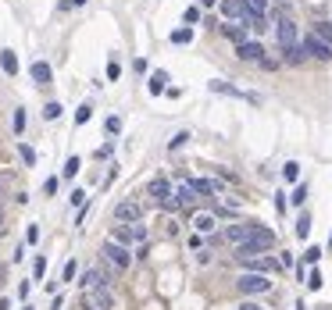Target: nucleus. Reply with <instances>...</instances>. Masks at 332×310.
<instances>
[{
  "label": "nucleus",
  "mask_w": 332,
  "mask_h": 310,
  "mask_svg": "<svg viewBox=\"0 0 332 310\" xmlns=\"http://www.w3.org/2000/svg\"><path fill=\"white\" fill-rule=\"evenodd\" d=\"M271 246H275V235L268 232L264 225H257V221H253L250 235L236 246V253H232V257H236V264H240V260H250V257H264Z\"/></svg>",
  "instance_id": "1"
},
{
  "label": "nucleus",
  "mask_w": 332,
  "mask_h": 310,
  "mask_svg": "<svg viewBox=\"0 0 332 310\" xmlns=\"http://www.w3.org/2000/svg\"><path fill=\"white\" fill-rule=\"evenodd\" d=\"M100 257L114 267V271H125L129 264H132V250H125V246H118L114 239H104L100 242Z\"/></svg>",
  "instance_id": "2"
},
{
  "label": "nucleus",
  "mask_w": 332,
  "mask_h": 310,
  "mask_svg": "<svg viewBox=\"0 0 332 310\" xmlns=\"http://www.w3.org/2000/svg\"><path fill=\"white\" fill-rule=\"evenodd\" d=\"M236 289L243 296H264V293H271V278L268 275H257V271H243L236 278Z\"/></svg>",
  "instance_id": "3"
},
{
  "label": "nucleus",
  "mask_w": 332,
  "mask_h": 310,
  "mask_svg": "<svg viewBox=\"0 0 332 310\" xmlns=\"http://www.w3.org/2000/svg\"><path fill=\"white\" fill-rule=\"evenodd\" d=\"M218 11H222V18H229V22L253 25V11L247 7V0H218Z\"/></svg>",
  "instance_id": "4"
},
{
  "label": "nucleus",
  "mask_w": 332,
  "mask_h": 310,
  "mask_svg": "<svg viewBox=\"0 0 332 310\" xmlns=\"http://www.w3.org/2000/svg\"><path fill=\"white\" fill-rule=\"evenodd\" d=\"M275 39H279V47L289 54V50L297 47V39H300V32H297V22H293V18H279V22H275Z\"/></svg>",
  "instance_id": "5"
},
{
  "label": "nucleus",
  "mask_w": 332,
  "mask_h": 310,
  "mask_svg": "<svg viewBox=\"0 0 332 310\" xmlns=\"http://www.w3.org/2000/svg\"><path fill=\"white\" fill-rule=\"evenodd\" d=\"M207 89H211V93H225V96H236V100H247V104H261V96H257V93L236 89V86H232V82H225V78H211V82H207Z\"/></svg>",
  "instance_id": "6"
},
{
  "label": "nucleus",
  "mask_w": 332,
  "mask_h": 310,
  "mask_svg": "<svg viewBox=\"0 0 332 310\" xmlns=\"http://www.w3.org/2000/svg\"><path fill=\"white\" fill-rule=\"evenodd\" d=\"M89 296H86V303L93 310H114V293H111V285H93V289H86Z\"/></svg>",
  "instance_id": "7"
},
{
  "label": "nucleus",
  "mask_w": 332,
  "mask_h": 310,
  "mask_svg": "<svg viewBox=\"0 0 332 310\" xmlns=\"http://www.w3.org/2000/svg\"><path fill=\"white\" fill-rule=\"evenodd\" d=\"M143 218V203L140 200H122L118 207H114V221L118 225H132V221H140Z\"/></svg>",
  "instance_id": "8"
},
{
  "label": "nucleus",
  "mask_w": 332,
  "mask_h": 310,
  "mask_svg": "<svg viewBox=\"0 0 332 310\" xmlns=\"http://www.w3.org/2000/svg\"><path fill=\"white\" fill-rule=\"evenodd\" d=\"M147 193L154 196V203H158V207H165V211L175 207V200H171V185H168L165 178H154V182L147 185Z\"/></svg>",
  "instance_id": "9"
},
{
  "label": "nucleus",
  "mask_w": 332,
  "mask_h": 310,
  "mask_svg": "<svg viewBox=\"0 0 332 310\" xmlns=\"http://www.w3.org/2000/svg\"><path fill=\"white\" fill-rule=\"evenodd\" d=\"M304 54H311V57H318V61H332V47L329 43H322V39H315V36H304V43H297Z\"/></svg>",
  "instance_id": "10"
},
{
  "label": "nucleus",
  "mask_w": 332,
  "mask_h": 310,
  "mask_svg": "<svg viewBox=\"0 0 332 310\" xmlns=\"http://www.w3.org/2000/svg\"><path fill=\"white\" fill-rule=\"evenodd\" d=\"M236 54H240V61H250V65H261L264 61V47L261 43H236Z\"/></svg>",
  "instance_id": "11"
},
{
  "label": "nucleus",
  "mask_w": 332,
  "mask_h": 310,
  "mask_svg": "<svg viewBox=\"0 0 332 310\" xmlns=\"http://www.w3.org/2000/svg\"><path fill=\"white\" fill-rule=\"evenodd\" d=\"M171 200H175L179 207H193V203H197L200 196H197V189H193L189 182H179V185L171 189Z\"/></svg>",
  "instance_id": "12"
},
{
  "label": "nucleus",
  "mask_w": 332,
  "mask_h": 310,
  "mask_svg": "<svg viewBox=\"0 0 332 310\" xmlns=\"http://www.w3.org/2000/svg\"><path fill=\"white\" fill-rule=\"evenodd\" d=\"M250 229H253V221H240V225H229V229L222 232V239H225V242H232V246H240V242H243V239L250 235Z\"/></svg>",
  "instance_id": "13"
},
{
  "label": "nucleus",
  "mask_w": 332,
  "mask_h": 310,
  "mask_svg": "<svg viewBox=\"0 0 332 310\" xmlns=\"http://www.w3.org/2000/svg\"><path fill=\"white\" fill-rule=\"evenodd\" d=\"M189 185L197 189V196H222V182L214 178H189Z\"/></svg>",
  "instance_id": "14"
},
{
  "label": "nucleus",
  "mask_w": 332,
  "mask_h": 310,
  "mask_svg": "<svg viewBox=\"0 0 332 310\" xmlns=\"http://www.w3.org/2000/svg\"><path fill=\"white\" fill-rule=\"evenodd\" d=\"M247 271H257V275H268V271H275L279 264L271 260V257H250V260H240Z\"/></svg>",
  "instance_id": "15"
},
{
  "label": "nucleus",
  "mask_w": 332,
  "mask_h": 310,
  "mask_svg": "<svg viewBox=\"0 0 332 310\" xmlns=\"http://www.w3.org/2000/svg\"><path fill=\"white\" fill-rule=\"evenodd\" d=\"M29 72H32V82H36V86H50V78H54V72H50L47 61H32Z\"/></svg>",
  "instance_id": "16"
},
{
  "label": "nucleus",
  "mask_w": 332,
  "mask_h": 310,
  "mask_svg": "<svg viewBox=\"0 0 332 310\" xmlns=\"http://www.w3.org/2000/svg\"><path fill=\"white\" fill-rule=\"evenodd\" d=\"M107 239H114V242H118V246H125V250H132V246H136V242H132V225H114Z\"/></svg>",
  "instance_id": "17"
},
{
  "label": "nucleus",
  "mask_w": 332,
  "mask_h": 310,
  "mask_svg": "<svg viewBox=\"0 0 332 310\" xmlns=\"http://www.w3.org/2000/svg\"><path fill=\"white\" fill-rule=\"evenodd\" d=\"M193 229H197V232H214V229H218V218L207 214V211H200V214H193Z\"/></svg>",
  "instance_id": "18"
},
{
  "label": "nucleus",
  "mask_w": 332,
  "mask_h": 310,
  "mask_svg": "<svg viewBox=\"0 0 332 310\" xmlns=\"http://www.w3.org/2000/svg\"><path fill=\"white\" fill-rule=\"evenodd\" d=\"M147 89H150L154 96H158V93H165V89H168V72H161V68H158V72H150V82H147Z\"/></svg>",
  "instance_id": "19"
},
{
  "label": "nucleus",
  "mask_w": 332,
  "mask_h": 310,
  "mask_svg": "<svg viewBox=\"0 0 332 310\" xmlns=\"http://www.w3.org/2000/svg\"><path fill=\"white\" fill-rule=\"evenodd\" d=\"M0 68H4L7 75H18V57H14V50H0Z\"/></svg>",
  "instance_id": "20"
},
{
  "label": "nucleus",
  "mask_w": 332,
  "mask_h": 310,
  "mask_svg": "<svg viewBox=\"0 0 332 310\" xmlns=\"http://www.w3.org/2000/svg\"><path fill=\"white\" fill-rule=\"evenodd\" d=\"M311 36L332 47V22H315V32H311Z\"/></svg>",
  "instance_id": "21"
},
{
  "label": "nucleus",
  "mask_w": 332,
  "mask_h": 310,
  "mask_svg": "<svg viewBox=\"0 0 332 310\" xmlns=\"http://www.w3.org/2000/svg\"><path fill=\"white\" fill-rule=\"evenodd\" d=\"M297 235H300V239H307V235H311V214H307V211L297 218Z\"/></svg>",
  "instance_id": "22"
},
{
  "label": "nucleus",
  "mask_w": 332,
  "mask_h": 310,
  "mask_svg": "<svg viewBox=\"0 0 332 310\" xmlns=\"http://www.w3.org/2000/svg\"><path fill=\"white\" fill-rule=\"evenodd\" d=\"M282 178H286V182H297V178H300V164H297V160L282 164Z\"/></svg>",
  "instance_id": "23"
},
{
  "label": "nucleus",
  "mask_w": 332,
  "mask_h": 310,
  "mask_svg": "<svg viewBox=\"0 0 332 310\" xmlns=\"http://www.w3.org/2000/svg\"><path fill=\"white\" fill-rule=\"evenodd\" d=\"M318 260H322V246H307V250H304V264H307V267H315Z\"/></svg>",
  "instance_id": "24"
},
{
  "label": "nucleus",
  "mask_w": 332,
  "mask_h": 310,
  "mask_svg": "<svg viewBox=\"0 0 332 310\" xmlns=\"http://www.w3.org/2000/svg\"><path fill=\"white\" fill-rule=\"evenodd\" d=\"M189 39H193V29H175V32H171V43H175V47H182V43H189Z\"/></svg>",
  "instance_id": "25"
},
{
  "label": "nucleus",
  "mask_w": 332,
  "mask_h": 310,
  "mask_svg": "<svg viewBox=\"0 0 332 310\" xmlns=\"http://www.w3.org/2000/svg\"><path fill=\"white\" fill-rule=\"evenodd\" d=\"M79 168H83V160H79V157H68V160H65V178H75Z\"/></svg>",
  "instance_id": "26"
},
{
  "label": "nucleus",
  "mask_w": 332,
  "mask_h": 310,
  "mask_svg": "<svg viewBox=\"0 0 332 310\" xmlns=\"http://www.w3.org/2000/svg\"><path fill=\"white\" fill-rule=\"evenodd\" d=\"M247 7L253 11V18H264L268 14V0H247Z\"/></svg>",
  "instance_id": "27"
},
{
  "label": "nucleus",
  "mask_w": 332,
  "mask_h": 310,
  "mask_svg": "<svg viewBox=\"0 0 332 310\" xmlns=\"http://www.w3.org/2000/svg\"><path fill=\"white\" fill-rule=\"evenodd\" d=\"M18 154H22V160H25V164H29V168H32V164H36V150H32V147H29V143H18Z\"/></svg>",
  "instance_id": "28"
},
{
  "label": "nucleus",
  "mask_w": 332,
  "mask_h": 310,
  "mask_svg": "<svg viewBox=\"0 0 332 310\" xmlns=\"http://www.w3.org/2000/svg\"><path fill=\"white\" fill-rule=\"evenodd\" d=\"M43 118H47V121H54V118H61V104H57V100H50V104L43 107Z\"/></svg>",
  "instance_id": "29"
},
{
  "label": "nucleus",
  "mask_w": 332,
  "mask_h": 310,
  "mask_svg": "<svg viewBox=\"0 0 332 310\" xmlns=\"http://www.w3.org/2000/svg\"><path fill=\"white\" fill-rule=\"evenodd\" d=\"M43 275H47V257H36V260H32V278L40 282Z\"/></svg>",
  "instance_id": "30"
},
{
  "label": "nucleus",
  "mask_w": 332,
  "mask_h": 310,
  "mask_svg": "<svg viewBox=\"0 0 332 310\" xmlns=\"http://www.w3.org/2000/svg\"><path fill=\"white\" fill-rule=\"evenodd\" d=\"M89 118H93V107H89V104H83V107L75 111V125H86Z\"/></svg>",
  "instance_id": "31"
},
{
  "label": "nucleus",
  "mask_w": 332,
  "mask_h": 310,
  "mask_svg": "<svg viewBox=\"0 0 332 310\" xmlns=\"http://www.w3.org/2000/svg\"><path fill=\"white\" fill-rule=\"evenodd\" d=\"M11 125H14V132H18V136L25 132V111H22V107L14 111V118H11Z\"/></svg>",
  "instance_id": "32"
},
{
  "label": "nucleus",
  "mask_w": 332,
  "mask_h": 310,
  "mask_svg": "<svg viewBox=\"0 0 332 310\" xmlns=\"http://www.w3.org/2000/svg\"><path fill=\"white\" fill-rule=\"evenodd\" d=\"M304 200H307V185H297V189H293V196H289V203L304 207Z\"/></svg>",
  "instance_id": "33"
},
{
  "label": "nucleus",
  "mask_w": 332,
  "mask_h": 310,
  "mask_svg": "<svg viewBox=\"0 0 332 310\" xmlns=\"http://www.w3.org/2000/svg\"><path fill=\"white\" fill-rule=\"evenodd\" d=\"M307 289H311V293H318V289H322V275H318L315 267L307 271Z\"/></svg>",
  "instance_id": "34"
},
{
  "label": "nucleus",
  "mask_w": 332,
  "mask_h": 310,
  "mask_svg": "<svg viewBox=\"0 0 332 310\" xmlns=\"http://www.w3.org/2000/svg\"><path fill=\"white\" fill-rule=\"evenodd\" d=\"M75 271H79V264H75V260H68V264H65V271H61V282H72V278H75Z\"/></svg>",
  "instance_id": "35"
},
{
  "label": "nucleus",
  "mask_w": 332,
  "mask_h": 310,
  "mask_svg": "<svg viewBox=\"0 0 332 310\" xmlns=\"http://www.w3.org/2000/svg\"><path fill=\"white\" fill-rule=\"evenodd\" d=\"M197 18H200V7H186V11H182V22H186V25H193Z\"/></svg>",
  "instance_id": "36"
},
{
  "label": "nucleus",
  "mask_w": 332,
  "mask_h": 310,
  "mask_svg": "<svg viewBox=\"0 0 332 310\" xmlns=\"http://www.w3.org/2000/svg\"><path fill=\"white\" fill-rule=\"evenodd\" d=\"M107 132H111V136H118V132H122V118H118V114H111V118H107Z\"/></svg>",
  "instance_id": "37"
},
{
  "label": "nucleus",
  "mask_w": 332,
  "mask_h": 310,
  "mask_svg": "<svg viewBox=\"0 0 332 310\" xmlns=\"http://www.w3.org/2000/svg\"><path fill=\"white\" fill-rule=\"evenodd\" d=\"M186 143H189V132H179V136L168 143V150H179V147H186Z\"/></svg>",
  "instance_id": "38"
},
{
  "label": "nucleus",
  "mask_w": 332,
  "mask_h": 310,
  "mask_svg": "<svg viewBox=\"0 0 332 310\" xmlns=\"http://www.w3.org/2000/svg\"><path fill=\"white\" fill-rule=\"evenodd\" d=\"M68 200H72V207H83V203H86V193H83V189H72V196H68Z\"/></svg>",
  "instance_id": "39"
},
{
  "label": "nucleus",
  "mask_w": 332,
  "mask_h": 310,
  "mask_svg": "<svg viewBox=\"0 0 332 310\" xmlns=\"http://www.w3.org/2000/svg\"><path fill=\"white\" fill-rule=\"evenodd\" d=\"M25 242H32V246L40 242V225H29V232H25Z\"/></svg>",
  "instance_id": "40"
},
{
  "label": "nucleus",
  "mask_w": 332,
  "mask_h": 310,
  "mask_svg": "<svg viewBox=\"0 0 332 310\" xmlns=\"http://www.w3.org/2000/svg\"><path fill=\"white\" fill-rule=\"evenodd\" d=\"M43 193L54 196V193H57V178H47V182H43Z\"/></svg>",
  "instance_id": "41"
},
{
  "label": "nucleus",
  "mask_w": 332,
  "mask_h": 310,
  "mask_svg": "<svg viewBox=\"0 0 332 310\" xmlns=\"http://www.w3.org/2000/svg\"><path fill=\"white\" fill-rule=\"evenodd\" d=\"M122 75V68H118V61H111V65H107V78H111V82H114V78Z\"/></svg>",
  "instance_id": "42"
},
{
  "label": "nucleus",
  "mask_w": 332,
  "mask_h": 310,
  "mask_svg": "<svg viewBox=\"0 0 332 310\" xmlns=\"http://www.w3.org/2000/svg\"><path fill=\"white\" fill-rule=\"evenodd\" d=\"M86 218H89V203H83V207H79V218H75V225H83Z\"/></svg>",
  "instance_id": "43"
},
{
  "label": "nucleus",
  "mask_w": 332,
  "mask_h": 310,
  "mask_svg": "<svg viewBox=\"0 0 332 310\" xmlns=\"http://www.w3.org/2000/svg\"><path fill=\"white\" fill-rule=\"evenodd\" d=\"M240 310H268V307H261V303H253V300H247V303H240Z\"/></svg>",
  "instance_id": "44"
},
{
  "label": "nucleus",
  "mask_w": 332,
  "mask_h": 310,
  "mask_svg": "<svg viewBox=\"0 0 332 310\" xmlns=\"http://www.w3.org/2000/svg\"><path fill=\"white\" fill-rule=\"evenodd\" d=\"M86 0H65V7H83Z\"/></svg>",
  "instance_id": "45"
},
{
  "label": "nucleus",
  "mask_w": 332,
  "mask_h": 310,
  "mask_svg": "<svg viewBox=\"0 0 332 310\" xmlns=\"http://www.w3.org/2000/svg\"><path fill=\"white\" fill-rule=\"evenodd\" d=\"M214 4H218V0H200V7H214Z\"/></svg>",
  "instance_id": "46"
},
{
  "label": "nucleus",
  "mask_w": 332,
  "mask_h": 310,
  "mask_svg": "<svg viewBox=\"0 0 332 310\" xmlns=\"http://www.w3.org/2000/svg\"><path fill=\"white\" fill-rule=\"evenodd\" d=\"M4 275H7V267H4V264H0V282H4Z\"/></svg>",
  "instance_id": "47"
},
{
  "label": "nucleus",
  "mask_w": 332,
  "mask_h": 310,
  "mask_svg": "<svg viewBox=\"0 0 332 310\" xmlns=\"http://www.w3.org/2000/svg\"><path fill=\"white\" fill-rule=\"evenodd\" d=\"M0 235H4V211H0Z\"/></svg>",
  "instance_id": "48"
},
{
  "label": "nucleus",
  "mask_w": 332,
  "mask_h": 310,
  "mask_svg": "<svg viewBox=\"0 0 332 310\" xmlns=\"http://www.w3.org/2000/svg\"><path fill=\"white\" fill-rule=\"evenodd\" d=\"M329 246H332V232H329Z\"/></svg>",
  "instance_id": "49"
},
{
  "label": "nucleus",
  "mask_w": 332,
  "mask_h": 310,
  "mask_svg": "<svg viewBox=\"0 0 332 310\" xmlns=\"http://www.w3.org/2000/svg\"><path fill=\"white\" fill-rule=\"evenodd\" d=\"M86 310H93V307H89V303H86Z\"/></svg>",
  "instance_id": "50"
},
{
  "label": "nucleus",
  "mask_w": 332,
  "mask_h": 310,
  "mask_svg": "<svg viewBox=\"0 0 332 310\" xmlns=\"http://www.w3.org/2000/svg\"><path fill=\"white\" fill-rule=\"evenodd\" d=\"M22 310H32V307H22Z\"/></svg>",
  "instance_id": "51"
}]
</instances>
